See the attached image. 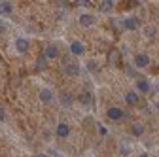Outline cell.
<instances>
[{
  "label": "cell",
  "instance_id": "cell-1",
  "mask_svg": "<svg viewBox=\"0 0 159 157\" xmlns=\"http://www.w3.org/2000/svg\"><path fill=\"white\" fill-rule=\"evenodd\" d=\"M106 115L110 121H123L125 119V110L121 106H110L106 110Z\"/></svg>",
  "mask_w": 159,
  "mask_h": 157
},
{
  "label": "cell",
  "instance_id": "cell-2",
  "mask_svg": "<svg viewBox=\"0 0 159 157\" xmlns=\"http://www.w3.org/2000/svg\"><path fill=\"white\" fill-rule=\"evenodd\" d=\"M123 27H125V30H138V27H140V19L134 17V15H127L123 19Z\"/></svg>",
  "mask_w": 159,
  "mask_h": 157
},
{
  "label": "cell",
  "instance_id": "cell-3",
  "mask_svg": "<svg viewBox=\"0 0 159 157\" xmlns=\"http://www.w3.org/2000/svg\"><path fill=\"white\" fill-rule=\"evenodd\" d=\"M133 65H134L136 68H148V66H150V57L144 55V53H138V55L133 57Z\"/></svg>",
  "mask_w": 159,
  "mask_h": 157
},
{
  "label": "cell",
  "instance_id": "cell-4",
  "mask_svg": "<svg viewBox=\"0 0 159 157\" xmlns=\"http://www.w3.org/2000/svg\"><path fill=\"white\" fill-rule=\"evenodd\" d=\"M123 99H125L127 106H138L140 104V95H138V91H127Z\"/></svg>",
  "mask_w": 159,
  "mask_h": 157
},
{
  "label": "cell",
  "instance_id": "cell-5",
  "mask_svg": "<svg viewBox=\"0 0 159 157\" xmlns=\"http://www.w3.org/2000/svg\"><path fill=\"white\" fill-rule=\"evenodd\" d=\"M55 136H59V138H68L70 136V125L66 121H61L55 129Z\"/></svg>",
  "mask_w": 159,
  "mask_h": 157
},
{
  "label": "cell",
  "instance_id": "cell-6",
  "mask_svg": "<svg viewBox=\"0 0 159 157\" xmlns=\"http://www.w3.org/2000/svg\"><path fill=\"white\" fill-rule=\"evenodd\" d=\"M134 91L142 93V95H148V93L152 91V83L146 80V78H138V80H136V89H134Z\"/></svg>",
  "mask_w": 159,
  "mask_h": 157
},
{
  "label": "cell",
  "instance_id": "cell-7",
  "mask_svg": "<svg viewBox=\"0 0 159 157\" xmlns=\"http://www.w3.org/2000/svg\"><path fill=\"white\" fill-rule=\"evenodd\" d=\"M80 72H82V66H80L78 63H74V61H70V63H66L65 65V74L66 76H80Z\"/></svg>",
  "mask_w": 159,
  "mask_h": 157
},
{
  "label": "cell",
  "instance_id": "cell-8",
  "mask_svg": "<svg viewBox=\"0 0 159 157\" xmlns=\"http://www.w3.org/2000/svg\"><path fill=\"white\" fill-rule=\"evenodd\" d=\"M144 132H146V127H144L140 121H133V123H131V136L140 138V136H144Z\"/></svg>",
  "mask_w": 159,
  "mask_h": 157
},
{
  "label": "cell",
  "instance_id": "cell-9",
  "mask_svg": "<svg viewBox=\"0 0 159 157\" xmlns=\"http://www.w3.org/2000/svg\"><path fill=\"white\" fill-rule=\"evenodd\" d=\"M44 57L48 59V61H55V59L59 57V47L55 44H48L46 46V51H44Z\"/></svg>",
  "mask_w": 159,
  "mask_h": 157
},
{
  "label": "cell",
  "instance_id": "cell-10",
  "mask_svg": "<svg viewBox=\"0 0 159 157\" xmlns=\"http://www.w3.org/2000/svg\"><path fill=\"white\" fill-rule=\"evenodd\" d=\"M97 23V17L93 15V13H82V15H80V25H82V27H93Z\"/></svg>",
  "mask_w": 159,
  "mask_h": 157
},
{
  "label": "cell",
  "instance_id": "cell-11",
  "mask_svg": "<svg viewBox=\"0 0 159 157\" xmlns=\"http://www.w3.org/2000/svg\"><path fill=\"white\" fill-rule=\"evenodd\" d=\"M70 53L76 55V57H82V55L85 53V46H84L82 42H78V40H76V42L70 44Z\"/></svg>",
  "mask_w": 159,
  "mask_h": 157
},
{
  "label": "cell",
  "instance_id": "cell-12",
  "mask_svg": "<svg viewBox=\"0 0 159 157\" xmlns=\"http://www.w3.org/2000/svg\"><path fill=\"white\" fill-rule=\"evenodd\" d=\"M40 101H42L44 104H49L53 101V91L49 87H44V89H40Z\"/></svg>",
  "mask_w": 159,
  "mask_h": 157
},
{
  "label": "cell",
  "instance_id": "cell-13",
  "mask_svg": "<svg viewBox=\"0 0 159 157\" xmlns=\"http://www.w3.org/2000/svg\"><path fill=\"white\" fill-rule=\"evenodd\" d=\"M78 99H80V102H82V104H85V106H93V104H95V99H93L91 91H84L82 95L78 96Z\"/></svg>",
  "mask_w": 159,
  "mask_h": 157
},
{
  "label": "cell",
  "instance_id": "cell-14",
  "mask_svg": "<svg viewBox=\"0 0 159 157\" xmlns=\"http://www.w3.org/2000/svg\"><path fill=\"white\" fill-rule=\"evenodd\" d=\"M15 49H17V53H27L29 40H25V38H17V40H15Z\"/></svg>",
  "mask_w": 159,
  "mask_h": 157
},
{
  "label": "cell",
  "instance_id": "cell-15",
  "mask_svg": "<svg viewBox=\"0 0 159 157\" xmlns=\"http://www.w3.org/2000/svg\"><path fill=\"white\" fill-rule=\"evenodd\" d=\"M98 10H101L102 13H110L114 10V0H102V2L98 4Z\"/></svg>",
  "mask_w": 159,
  "mask_h": 157
},
{
  "label": "cell",
  "instance_id": "cell-16",
  "mask_svg": "<svg viewBox=\"0 0 159 157\" xmlns=\"http://www.w3.org/2000/svg\"><path fill=\"white\" fill-rule=\"evenodd\" d=\"M11 11H13V6H11L10 2H0V15L6 17V15H10Z\"/></svg>",
  "mask_w": 159,
  "mask_h": 157
},
{
  "label": "cell",
  "instance_id": "cell-17",
  "mask_svg": "<svg viewBox=\"0 0 159 157\" xmlns=\"http://www.w3.org/2000/svg\"><path fill=\"white\" fill-rule=\"evenodd\" d=\"M72 102H74L72 95H68V93H63V95H61V104H63L65 108H68V106H70Z\"/></svg>",
  "mask_w": 159,
  "mask_h": 157
},
{
  "label": "cell",
  "instance_id": "cell-18",
  "mask_svg": "<svg viewBox=\"0 0 159 157\" xmlns=\"http://www.w3.org/2000/svg\"><path fill=\"white\" fill-rule=\"evenodd\" d=\"M97 131H98V134H101V136H108V129L104 125H101V123L97 125Z\"/></svg>",
  "mask_w": 159,
  "mask_h": 157
},
{
  "label": "cell",
  "instance_id": "cell-19",
  "mask_svg": "<svg viewBox=\"0 0 159 157\" xmlns=\"http://www.w3.org/2000/svg\"><path fill=\"white\" fill-rule=\"evenodd\" d=\"M108 59H110V63H117L119 53H117V51H110V53H108Z\"/></svg>",
  "mask_w": 159,
  "mask_h": 157
},
{
  "label": "cell",
  "instance_id": "cell-20",
  "mask_svg": "<svg viewBox=\"0 0 159 157\" xmlns=\"http://www.w3.org/2000/svg\"><path fill=\"white\" fill-rule=\"evenodd\" d=\"M97 68H98L97 61H87V70H89V72H95Z\"/></svg>",
  "mask_w": 159,
  "mask_h": 157
},
{
  "label": "cell",
  "instance_id": "cell-21",
  "mask_svg": "<svg viewBox=\"0 0 159 157\" xmlns=\"http://www.w3.org/2000/svg\"><path fill=\"white\" fill-rule=\"evenodd\" d=\"M144 34H146L148 38H153V36H155V29H153V27H148V29L144 30Z\"/></svg>",
  "mask_w": 159,
  "mask_h": 157
},
{
  "label": "cell",
  "instance_id": "cell-22",
  "mask_svg": "<svg viewBox=\"0 0 159 157\" xmlns=\"http://www.w3.org/2000/svg\"><path fill=\"white\" fill-rule=\"evenodd\" d=\"M46 61H48L46 57H40L38 59V68H46Z\"/></svg>",
  "mask_w": 159,
  "mask_h": 157
},
{
  "label": "cell",
  "instance_id": "cell-23",
  "mask_svg": "<svg viewBox=\"0 0 159 157\" xmlns=\"http://www.w3.org/2000/svg\"><path fill=\"white\" fill-rule=\"evenodd\" d=\"M6 119V112H4V108H0V121H4Z\"/></svg>",
  "mask_w": 159,
  "mask_h": 157
},
{
  "label": "cell",
  "instance_id": "cell-24",
  "mask_svg": "<svg viewBox=\"0 0 159 157\" xmlns=\"http://www.w3.org/2000/svg\"><path fill=\"white\" fill-rule=\"evenodd\" d=\"M36 157H51V155H49V153H46V151H40Z\"/></svg>",
  "mask_w": 159,
  "mask_h": 157
},
{
  "label": "cell",
  "instance_id": "cell-25",
  "mask_svg": "<svg viewBox=\"0 0 159 157\" xmlns=\"http://www.w3.org/2000/svg\"><path fill=\"white\" fill-rule=\"evenodd\" d=\"M140 157H150V155H148V153L144 151V153H140Z\"/></svg>",
  "mask_w": 159,
  "mask_h": 157
},
{
  "label": "cell",
  "instance_id": "cell-26",
  "mask_svg": "<svg viewBox=\"0 0 159 157\" xmlns=\"http://www.w3.org/2000/svg\"><path fill=\"white\" fill-rule=\"evenodd\" d=\"M157 110H159V101H157Z\"/></svg>",
  "mask_w": 159,
  "mask_h": 157
}]
</instances>
